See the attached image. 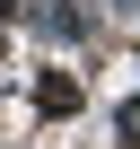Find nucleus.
I'll return each instance as SVG.
<instances>
[{
  "mask_svg": "<svg viewBox=\"0 0 140 149\" xmlns=\"http://www.w3.org/2000/svg\"><path fill=\"white\" fill-rule=\"evenodd\" d=\"M79 105H88V79H79V70H44V79H35V114H44V123L79 114Z\"/></svg>",
  "mask_w": 140,
  "mask_h": 149,
  "instance_id": "obj_1",
  "label": "nucleus"
},
{
  "mask_svg": "<svg viewBox=\"0 0 140 149\" xmlns=\"http://www.w3.org/2000/svg\"><path fill=\"white\" fill-rule=\"evenodd\" d=\"M114 140H123V149H140V97H131V105L114 114Z\"/></svg>",
  "mask_w": 140,
  "mask_h": 149,
  "instance_id": "obj_2",
  "label": "nucleus"
},
{
  "mask_svg": "<svg viewBox=\"0 0 140 149\" xmlns=\"http://www.w3.org/2000/svg\"><path fill=\"white\" fill-rule=\"evenodd\" d=\"M114 9H123V18H140V0H114Z\"/></svg>",
  "mask_w": 140,
  "mask_h": 149,
  "instance_id": "obj_3",
  "label": "nucleus"
}]
</instances>
